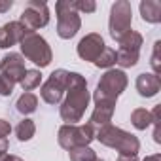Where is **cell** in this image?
Returning <instances> with one entry per match:
<instances>
[{
  "label": "cell",
  "instance_id": "30bf717a",
  "mask_svg": "<svg viewBox=\"0 0 161 161\" xmlns=\"http://www.w3.org/2000/svg\"><path fill=\"white\" fill-rule=\"evenodd\" d=\"M19 23L29 32H34V31L46 27L49 23V8H47V4L40 2V0H29L27 8L23 10V14L19 17Z\"/></svg>",
  "mask_w": 161,
  "mask_h": 161
},
{
  "label": "cell",
  "instance_id": "7a4b0ae2",
  "mask_svg": "<svg viewBox=\"0 0 161 161\" xmlns=\"http://www.w3.org/2000/svg\"><path fill=\"white\" fill-rule=\"evenodd\" d=\"M127 74L123 70H116V68H108L97 84V89L93 93V101L95 104H110L116 106L118 97L127 89Z\"/></svg>",
  "mask_w": 161,
  "mask_h": 161
},
{
  "label": "cell",
  "instance_id": "484cf974",
  "mask_svg": "<svg viewBox=\"0 0 161 161\" xmlns=\"http://www.w3.org/2000/svg\"><path fill=\"white\" fill-rule=\"evenodd\" d=\"M12 133V125L6 119H0V138H6Z\"/></svg>",
  "mask_w": 161,
  "mask_h": 161
},
{
  "label": "cell",
  "instance_id": "5bb4252c",
  "mask_svg": "<svg viewBox=\"0 0 161 161\" xmlns=\"http://www.w3.org/2000/svg\"><path fill=\"white\" fill-rule=\"evenodd\" d=\"M114 108H116V106H110V104H95V110H93V114H91V118H89V121H87V123L95 129V133H97L101 127L110 125L112 116H114Z\"/></svg>",
  "mask_w": 161,
  "mask_h": 161
},
{
  "label": "cell",
  "instance_id": "4316f807",
  "mask_svg": "<svg viewBox=\"0 0 161 161\" xmlns=\"http://www.w3.org/2000/svg\"><path fill=\"white\" fill-rule=\"evenodd\" d=\"M8 138H0V159H2L4 155H6V152H8Z\"/></svg>",
  "mask_w": 161,
  "mask_h": 161
},
{
  "label": "cell",
  "instance_id": "52a82bcc",
  "mask_svg": "<svg viewBox=\"0 0 161 161\" xmlns=\"http://www.w3.org/2000/svg\"><path fill=\"white\" fill-rule=\"evenodd\" d=\"M59 146L64 150H72L78 146H89L95 140V129L89 123L84 125H63L57 135Z\"/></svg>",
  "mask_w": 161,
  "mask_h": 161
},
{
  "label": "cell",
  "instance_id": "5b68a950",
  "mask_svg": "<svg viewBox=\"0 0 161 161\" xmlns=\"http://www.w3.org/2000/svg\"><path fill=\"white\" fill-rule=\"evenodd\" d=\"M19 46H21L23 55H25L29 61H32L36 66H40V68L47 66V64L51 63V59H53V53H51L49 44L46 42L44 36H40V34H36V32L27 34V36L19 42Z\"/></svg>",
  "mask_w": 161,
  "mask_h": 161
},
{
  "label": "cell",
  "instance_id": "9c48e42d",
  "mask_svg": "<svg viewBox=\"0 0 161 161\" xmlns=\"http://www.w3.org/2000/svg\"><path fill=\"white\" fill-rule=\"evenodd\" d=\"M68 76H70V72L63 70V68L51 72L47 82L40 89V95L47 104H59L63 101V97L66 93V87H68Z\"/></svg>",
  "mask_w": 161,
  "mask_h": 161
},
{
  "label": "cell",
  "instance_id": "9a60e30c",
  "mask_svg": "<svg viewBox=\"0 0 161 161\" xmlns=\"http://www.w3.org/2000/svg\"><path fill=\"white\" fill-rule=\"evenodd\" d=\"M140 17L144 23L155 25L161 21V4L157 0H142L140 2Z\"/></svg>",
  "mask_w": 161,
  "mask_h": 161
},
{
  "label": "cell",
  "instance_id": "44dd1931",
  "mask_svg": "<svg viewBox=\"0 0 161 161\" xmlns=\"http://www.w3.org/2000/svg\"><path fill=\"white\" fill-rule=\"evenodd\" d=\"M112 64H116V49H112V47H104L103 53L97 57L95 66H99V68H110Z\"/></svg>",
  "mask_w": 161,
  "mask_h": 161
},
{
  "label": "cell",
  "instance_id": "ba28073f",
  "mask_svg": "<svg viewBox=\"0 0 161 161\" xmlns=\"http://www.w3.org/2000/svg\"><path fill=\"white\" fill-rule=\"evenodd\" d=\"M144 38L140 32L136 31H129L121 40H119V49L116 51V63L121 68H131L138 63L140 57V46H142Z\"/></svg>",
  "mask_w": 161,
  "mask_h": 161
},
{
  "label": "cell",
  "instance_id": "8992f818",
  "mask_svg": "<svg viewBox=\"0 0 161 161\" xmlns=\"http://www.w3.org/2000/svg\"><path fill=\"white\" fill-rule=\"evenodd\" d=\"M133 23V8L127 0H116L110 8V21H108V31L114 40H121L129 31Z\"/></svg>",
  "mask_w": 161,
  "mask_h": 161
},
{
  "label": "cell",
  "instance_id": "603a6c76",
  "mask_svg": "<svg viewBox=\"0 0 161 161\" xmlns=\"http://www.w3.org/2000/svg\"><path fill=\"white\" fill-rule=\"evenodd\" d=\"M74 8H76V12L93 14L97 10V4L93 2V0H74Z\"/></svg>",
  "mask_w": 161,
  "mask_h": 161
},
{
  "label": "cell",
  "instance_id": "f546056e",
  "mask_svg": "<svg viewBox=\"0 0 161 161\" xmlns=\"http://www.w3.org/2000/svg\"><path fill=\"white\" fill-rule=\"evenodd\" d=\"M142 161H161V155H159V153H153V155H148V157H144Z\"/></svg>",
  "mask_w": 161,
  "mask_h": 161
},
{
  "label": "cell",
  "instance_id": "2e32d148",
  "mask_svg": "<svg viewBox=\"0 0 161 161\" xmlns=\"http://www.w3.org/2000/svg\"><path fill=\"white\" fill-rule=\"evenodd\" d=\"M17 112L19 114H32V112H36V108H38V97L34 95V93H29V91H25L19 99H17Z\"/></svg>",
  "mask_w": 161,
  "mask_h": 161
},
{
  "label": "cell",
  "instance_id": "f1b7e54d",
  "mask_svg": "<svg viewBox=\"0 0 161 161\" xmlns=\"http://www.w3.org/2000/svg\"><path fill=\"white\" fill-rule=\"evenodd\" d=\"M118 161H138L136 155H118Z\"/></svg>",
  "mask_w": 161,
  "mask_h": 161
},
{
  "label": "cell",
  "instance_id": "83f0119b",
  "mask_svg": "<svg viewBox=\"0 0 161 161\" xmlns=\"http://www.w3.org/2000/svg\"><path fill=\"white\" fill-rule=\"evenodd\" d=\"M12 6H14V2H12V0H6V2H0V14H4V12L12 10Z\"/></svg>",
  "mask_w": 161,
  "mask_h": 161
},
{
  "label": "cell",
  "instance_id": "ac0fdd59",
  "mask_svg": "<svg viewBox=\"0 0 161 161\" xmlns=\"http://www.w3.org/2000/svg\"><path fill=\"white\" fill-rule=\"evenodd\" d=\"M68 155H70V161H95L97 159V152L91 150L89 146L72 148V150H68Z\"/></svg>",
  "mask_w": 161,
  "mask_h": 161
},
{
  "label": "cell",
  "instance_id": "4dcf8cb0",
  "mask_svg": "<svg viewBox=\"0 0 161 161\" xmlns=\"http://www.w3.org/2000/svg\"><path fill=\"white\" fill-rule=\"evenodd\" d=\"M2 161H23V159L17 157V155H8V153H6V155L2 157Z\"/></svg>",
  "mask_w": 161,
  "mask_h": 161
},
{
  "label": "cell",
  "instance_id": "d6986e66",
  "mask_svg": "<svg viewBox=\"0 0 161 161\" xmlns=\"http://www.w3.org/2000/svg\"><path fill=\"white\" fill-rule=\"evenodd\" d=\"M34 133H36V125H34V121L32 119H23V121H19V125L15 127V135H17V138L21 140V142H27V140H31L32 136H34Z\"/></svg>",
  "mask_w": 161,
  "mask_h": 161
},
{
  "label": "cell",
  "instance_id": "d6a6232c",
  "mask_svg": "<svg viewBox=\"0 0 161 161\" xmlns=\"http://www.w3.org/2000/svg\"><path fill=\"white\" fill-rule=\"evenodd\" d=\"M0 161H2V159H0Z\"/></svg>",
  "mask_w": 161,
  "mask_h": 161
},
{
  "label": "cell",
  "instance_id": "1f68e13d",
  "mask_svg": "<svg viewBox=\"0 0 161 161\" xmlns=\"http://www.w3.org/2000/svg\"><path fill=\"white\" fill-rule=\"evenodd\" d=\"M95 161H104V159H99V157H97V159H95Z\"/></svg>",
  "mask_w": 161,
  "mask_h": 161
},
{
  "label": "cell",
  "instance_id": "6da1fadb",
  "mask_svg": "<svg viewBox=\"0 0 161 161\" xmlns=\"http://www.w3.org/2000/svg\"><path fill=\"white\" fill-rule=\"evenodd\" d=\"M89 99H91V95L87 91L86 78L78 72H70L66 97L59 108L61 119L66 121V125H78V121L86 114V108L89 106Z\"/></svg>",
  "mask_w": 161,
  "mask_h": 161
},
{
  "label": "cell",
  "instance_id": "4fadbf2b",
  "mask_svg": "<svg viewBox=\"0 0 161 161\" xmlns=\"http://www.w3.org/2000/svg\"><path fill=\"white\" fill-rule=\"evenodd\" d=\"M135 86H136L138 95L144 97V99H152V97H155V95L159 93V89H161L159 76L150 74V72H142V74H138Z\"/></svg>",
  "mask_w": 161,
  "mask_h": 161
},
{
  "label": "cell",
  "instance_id": "8fae6325",
  "mask_svg": "<svg viewBox=\"0 0 161 161\" xmlns=\"http://www.w3.org/2000/svg\"><path fill=\"white\" fill-rule=\"evenodd\" d=\"M25 59L19 53H6L0 61V74L8 78L12 84H19L25 76Z\"/></svg>",
  "mask_w": 161,
  "mask_h": 161
},
{
  "label": "cell",
  "instance_id": "277c9868",
  "mask_svg": "<svg viewBox=\"0 0 161 161\" xmlns=\"http://www.w3.org/2000/svg\"><path fill=\"white\" fill-rule=\"evenodd\" d=\"M55 14H57V34L63 40L74 38L82 27L80 14L74 8V0H57Z\"/></svg>",
  "mask_w": 161,
  "mask_h": 161
},
{
  "label": "cell",
  "instance_id": "cb8c5ba5",
  "mask_svg": "<svg viewBox=\"0 0 161 161\" xmlns=\"http://www.w3.org/2000/svg\"><path fill=\"white\" fill-rule=\"evenodd\" d=\"M14 86L15 84H12L8 78H4L2 74H0V95H2V97H10L14 93Z\"/></svg>",
  "mask_w": 161,
  "mask_h": 161
},
{
  "label": "cell",
  "instance_id": "e0dca14e",
  "mask_svg": "<svg viewBox=\"0 0 161 161\" xmlns=\"http://www.w3.org/2000/svg\"><path fill=\"white\" fill-rule=\"evenodd\" d=\"M131 123H133V127L138 129V131L148 129V127L153 123L152 112H148L146 108H136V110H133V114H131Z\"/></svg>",
  "mask_w": 161,
  "mask_h": 161
},
{
  "label": "cell",
  "instance_id": "7402d4cb",
  "mask_svg": "<svg viewBox=\"0 0 161 161\" xmlns=\"http://www.w3.org/2000/svg\"><path fill=\"white\" fill-rule=\"evenodd\" d=\"M14 44H17V40L14 38V34L10 32V29L6 25L0 27V47L6 49V47H12Z\"/></svg>",
  "mask_w": 161,
  "mask_h": 161
},
{
  "label": "cell",
  "instance_id": "ffe728a7",
  "mask_svg": "<svg viewBox=\"0 0 161 161\" xmlns=\"http://www.w3.org/2000/svg\"><path fill=\"white\" fill-rule=\"evenodd\" d=\"M40 82H42V74H40V70H36V68H32V70H27L25 72V76H23V80H21V87H23V91H32L34 87H38L40 86Z\"/></svg>",
  "mask_w": 161,
  "mask_h": 161
},
{
  "label": "cell",
  "instance_id": "d4e9b609",
  "mask_svg": "<svg viewBox=\"0 0 161 161\" xmlns=\"http://www.w3.org/2000/svg\"><path fill=\"white\" fill-rule=\"evenodd\" d=\"M159 46H161V42H155L153 55H152V66H153V74L155 76H159V70H161V64H159Z\"/></svg>",
  "mask_w": 161,
  "mask_h": 161
},
{
  "label": "cell",
  "instance_id": "3957f363",
  "mask_svg": "<svg viewBox=\"0 0 161 161\" xmlns=\"http://www.w3.org/2000/svg\"><path fill=\"white\" fill-rule=\"evenodd\" d=\"M95 138L101 144L118 150L119 155H136L138 150H140V140L135 135H131V133H127V131H123V129H119L112 123L101 127L95 133Z\"/></svg>",
  "mask_w": 161,
  "mask_h": 161
},
{
  "label": "cell",
  "instance_id": "7c38bea8",
  "mask_svg": "<svg viewBox=\"0 0 161 161\" xmlns=\"http://www.w3.org/2000/svg\"><path fill=\"white\" fill-rule=\"evenodd\" d=\"M104 47H106V44H104L103 36L97 34V32H89V34H86L82 40H80V44H78V55H80V59H84V61L95 63L97 57L103 53Z\"/></svg>",
  "mask_w": 161,
  "mask_h": 161
}]
</instances>
